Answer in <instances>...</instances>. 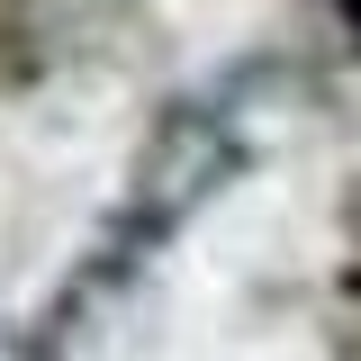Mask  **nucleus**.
Listing matches in <instances>:
<instances>
[{"instance_id":"nucleus-1","label":"nucleus","mask_w":361,"mask_h":361,"mask_svg":"<svg viewBox=\"0 0 361 361\" xmlns=\"http://www.w3.org/2000/svg\"><path fill=\"white\" fill-rule=\"evenodd\" d=\"M343 9H353V18H361V0H343Z\"/></svg>"}]
</instances>
